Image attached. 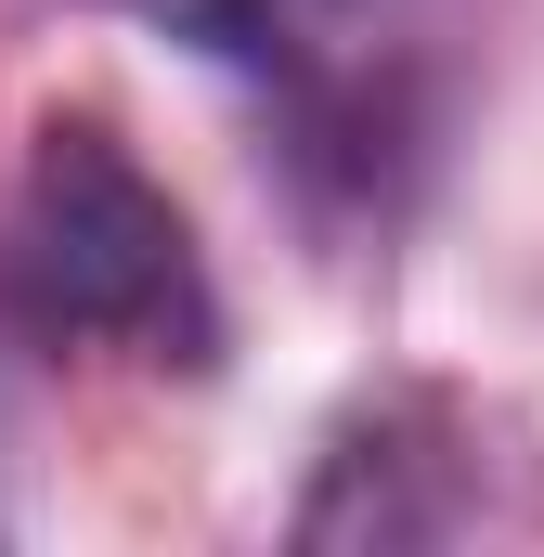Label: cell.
<instances>
[{
	"mask_svg": "<svg viewBox=\"0 0 544 557\" xmlns=\"http://www.w3.org/2000/svg\"><path fill=\"white\" fill-rule=\"evenodd\" d=\"M131 13L208 65H247V78H337L403 26V0H131Z\"/></svg>",
	"mask_w": 544,
	"mask_h": 557,
	"instance_id": "obj_2",
	"label": "cell"
},
{
	"mask_svg": "<svg viewBox=\"0 0 544 557\" xmlns=\"http://www.w3.org/2000/svg\"><path fill=\"white\" fill-rule=\"evenodd\" d=\"M13 298L52 337H118L143 363H208L221 311L195 221L143 182V156L91 117H52L26 156V208H13Z\"/></svg>",
	"mask_w": 544,
	"mask_h": 557,
	"instance_id": "obj_1",
	"label": "cell"
}]
</instances>
